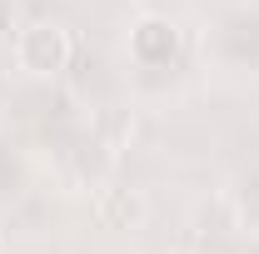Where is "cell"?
I'll return each mask as SVG.
<instances>
[{
    "mask_svg": "<svg viewBox=\"0 0 259 254\" xmlns=\"http://www.w3.org/2000/svg\"><path fill=\"white\" fill-rule=\"evenodd\" d=\"M95 220L105 224V229H130V224L145 220V199L135 190H105L95 199Z\"/></svg>",
    "mask_w": 259,
    "mask_h": 254,
    "instance_id": "3957f363",
    "label": "cell"
},
{
    "mask_svg": "<svg viewBox=\"0 0 259 254\" xmlns=\"http://www.w3.org/2000/svg\"><path fill=\"white\" fill-rule=\"evenodd\" d=\"M175 254H194V249H175Z\"/></svg>",
    "mask_w": 259,
    "mask_h": 254,
    "instance_id": "5b68a950",
    "label": "cell"
},
{
    "mask_svg": "<svg viewBox=\"0 0 259 254\" xmlns=\"http://www.w3.org/2000/svg\"><path fill=\"white\" fill-rule=\"evenodd\" d=\"M180 55V25L169 15H145L130 25V60L145 70H164Z\"/></svg>",
    "mask_w": 259,
    "mask_h": 254,
    "instance_id": "7a4b0ae2",
    "label": "cell"
},
{
    "mask_svg": "<svg viewBox=\"0 0 259 254\" xmlns=\"http://www.w3.org/2000/svg\"><path fill=\"white\" fill-rule=\"evenodd\" d=\"M20 30V0H0V40H15Z\"/></svg>",
    "mask_w": 259,
    "mask_h": 254,
    "instance_id": "277c9868",
    "label": "cell"
},
{
    "mask_svg": "<svg viewBox=\"0 0 259 254\" xmlns=\"http://www.w3.org/2000/svg\"><path fill=\"white\" fill-rule=\"evenodd\" d=\"M10 45H15V65L25 75H35V80L65 75V65L75 55V40H70V30H65L60 20H30V25L15 30Z\"/></svg>",
    "mask_w": 259,
    "mask_h": 254,
    "instance_id": "6da1fadb",
    "label": "cell"
}]
</instances>
